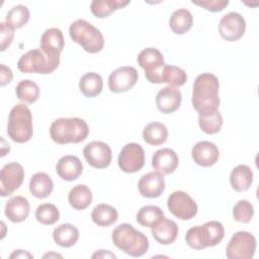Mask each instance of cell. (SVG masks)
Segmentation results:
<instances>
[{
    "label": "cell",
    "instance_id": "2e32d148",
    "mask_svg": "<svg viewBox=\"0 0 259 259\" xmlns=\"http://www.w3.org/2000/svg\"><path fill=\"white\" fill-rule=\"evenodd\" d=\"M39 44L40 50L46 56L53 59H60V55L65 46L63 32L56 27L48 28L41 34Z\"/></svg>",
    "mask_w": 259,
    "mask_h": 259
},
{
    "label": "cell",
    "instance_id": "ffe728a7",
    "mask_svg": "<svg viewBox=\"0 0 259 259\" xmlns=\"http://www.w3.org/2000/svg\"><path fill=\"white\" fill-rule=\"evenodd\" d=\"M179 164L177 154L169 148H164L156 151L152 157L153 168L162 175L172 174Z\"/></svg>",
    "mask_w": 259,
    "mask_h": 259
},
{
    "label": "cell",
    "instance_id": "8992f818",
    "mask_svg": "<svg viewBox=\"0 0 259 259\" xmlns=\"http://www.w3.org/2000/svg\"><path fill=\"white\" fill-rule=\"evenodd\" d=\"M69 34L73 41L80 45L89 54H96L104 47V37L101 31L84 19H77L71 23Z\"/></svg>",
    "mask_w": 259,
    "mask_h": 259
},
{
    "label": "cell",
    "instance_id": "ac0fdd59",
    "mask_svg": "<svg viewBox=\"0 0 259 259\" xmlns=\"http://www.w3.org/2000/svg\"><path fill=\"white\" fill-rule=\"evenodd\" d=\"M191 157L197 165L210 167L219 160L220 151L215 144L208 141H200L192 147Z\"/></svg>",
    "mask_w": 259,
    "mask_h": 259
},
{
    "label": "cell",
    "instance_id": "f546056e",
    "mask_svg": "<svg viewBox=\"0 0 259 259\" xmlns=\"http://www.w3.org/2000/svg\"><path fill=\"white\" fill-rule=\"evenodd\" d=\"M192 14L185 8L175 10L169 18V26L175 34L186 33L192 27Z\"/></svg>",
    "mask_w": 259,
    "mask_h": 259
},
{
    "label": "cell",
    "instance_id": "6da1fadb",
    "mask_svg": "<svg viewBox=\"0 0 259 259\" xmlns=\"http://www.w3.org/2000/svg\"><path fill=\"white\" fill-rule=\"evenodd\" d=\"M220 83L215 75L202 73L198 75L192 86V106L198 115L219 110Z\"/></svg>",
    "mask_w": 259,
    "mask_h": 259
},
{
    "label": "cell",
    "instance_id": "5b68a950",
    "mask_svg": "<svg viewBox=\"0 0 259 259\" xmlns=\"http://www.w3.org/2000/svg\"><path fill=\"white\" fill-rule=\"evenodd\" d=\"M225 236V228L221 222L210 221L202 226L190 228L185 236V241L194 250H202L217 246Z\"/></svg>",
    "mask_w": 259,
    "mask_h": 259
},
{
    "label": "cell",
    "instance_id": "4fadbf2b",
    "mask_svg": "<svg viewBox=\"0 0 259 259\" xmlns=\"http://www.w3.org/2000/svg\"><path fill=\"white\" fill-rule=\"evenodd\" d=\"M83 155L86 162L96 169L108 167L112 159L110 147L101 141H93L87 144L83 149Z\"/></svg>",
    "mask_w": 259,
    "mask_h": 259
},
{
    "label": "cell",
    "instance_id": "ba28073f",
    "mask_svg": "<svg viewBox=\"0 0 259 259\" xmlns=\"http://www.w3.org/2000/svg\"><path fill=\"white\" fill-rule=\"evenodd\" d=\"M256 251V238L249 232L235 233L226 248L229 259H251Z\"/></svg>",
    "mask_w": 259,
    "mask_h": 259
},
{
    "label": "cell",
    "instance_id": "30bf717a",
    "mask_svg": "<svg viewBox=\"0 0 259 259\" xmlns=\"http://www.w3.org/2000/svg\"><path fill=\"white\" fill-rule=\"evenodd\" d=\"M118 167L124 173H136L145 165V152L141 145L128 143L121 149L118 159Z\"/></svg>",
    "mask_w": 259,
    "mask_h": 259
},
{
    "label": "cell",
    "instance_id": "7bdbcfd3",
    "mask_svg": "<svg viewBox=\"0 0 259 259\" xmlns=\"http://www.w3.org/2000/svg\"><path fill=\"white\" fill-rule=\"evenodd\" d=\"M92 258H116V256L108 250H98L92 255Z\"/></svg>",
    "mask_w": 259,
    "mask_h": 259
},
{
    "label": "cell",
    "instance_id": "52a82bcc",
    "mask_svg": "<svg viewBox=\"0 0 259 259\" xmlns=\"http://www.w3.org/2000/svg\"><path fill=\"white\" fill-rule=\"evenodd\" d=\"M60 65V59L46 56L40 49H33L20 57L17 68L22 73L51 74Z\"/></svg>",
    "mask_w": 259,
    "mask_h": 259
},
{
    "label": "cell",
    "instance_id": "484cf974",
    "mask_svg": "<svg viewBox=\"0 0 259 259\" xmlns=\"http://www.w3.org/2000/svg\"><path fill=\"white\" fill-rule=\"evenodd\" d=\"M55 243L62 248H70L74 246L79 239V230L72 224H62L53 232Z\"/></svg>",
    "mask_w": 259,
    "mask_h": 259
},
{
    "label": "cell",
    "instance_id": "d6a6232c",
    "mask_svg": "<svg viewBox=\"0 0 259 259\" xmlns=\"http://www.w3.org/2000/svg\"><path fill=\"white\" fill-rule=\"evenodd\" d=\"M167 138L168 130L159 121L150 122L143 130V139L151 146H160L167 141Z\"/></svg>",
    "mask_w": 259,
    "mask_h": 259
},
{
    "label": "cell",
    "instance_id": "74e56055",
    "mask_svg": "<svg viewBox=\"0 0 259 259\" xmlns=\"http://www.w3.org/2000/svg\"><path fill=\"white\" fill-rule=\"evenodd\" d=\"M35 219L41 225L51 226L59 221L60 211L53 203H42L35 209Z\"/></svg>",
    "mask_w": 259,
    "mask_h": 259
},
{
    "label": "cell",
    "instance_id": "8fae6325",
    "mask_svg": "<svg viewBox=\"0 0 259 259\" xmlns=\"http://www.w3.org/2000/svg\"><path fill=\"white\" fill-rule=\"evenodd\" d=\"M138 64L145 71V76L150 83L156 84L158 75L164 66V57L156 48H146L138 55Z\"/></svg>",
    "mask_w": 259,
    "mask_h": 259
},
{
    "label": "cell",
    "instance_id": "277c9868",
    "mask_svg": "<svg viewBox=\"0 0 259 259\" xmlns=\"http://www.w3.org/2000/svg\"><path fill=\"white\" fill-rule=\"evenodd\" d=\"M7 135L18 144L26 143L32 138V114L24 103H18L11 108L8 116Z\"/></svg>",
    "mask_w": 259,
    "mask_h": 259
},
{
    "label": "cell",
    "instance_id": "60d3db41",
    "mask_svg": "<svg viewBox=\"0 0 259 259\" xmlns=\"http://www.w3.org/2000/svg\"><path fill=\"white\" fill-rule=\"evenodd\" d=\"M194 5L200 6L210 12H219L224 10L228 5V0H202V1H191Z\"/></svg>",
    "mask_w": 259,
    "mask_h": 259
},
{
    "label": "cell",
    "instance_id": "8d00e7d4",
    "mask_svg": "<svg viewBox=\"0 0 259 259\" xmlns=\"http://www.w3.org/2000/svg\"><path fill=\"white\" fill-rule=\"evenodd\" d=\"M224 119L219 110L212 113L198 115V125L200 130L207 135L218 134L221 131Z\"/></svg>",
    "mask_w": 259,
    "mask_h": 259
},
{
    "label": "cell",
    "instance_id": "3957f363",
    "mask_svg": "<svg viewBox=\"0 0 259 259\" xmlns=\"http://www.w3.org/2000/svg\"><path fill=\"white\" fill-rule=\"evenodd\" d=\"M52 140L59 144H78L86 140L89 135L87 122L79 117H60L55 119L50 127Z\"/></svg>",
    "mask_w": 259,
    "mask_h": 259
},
{
    "label": "cell",
    "instance_id": "9a60e30c",
    "mask_svg": "<svg viewBox=\"0 0 259 259\" xmlns=\"http://www.w3.org/2000/svg\"><path fill=\"white\" fill-rule=\"evenodd\" d=\"M139 78L138 71L131 66L117 68L108 77V88L113 93H122L132 89Z\"/></svg>",
    "mask_w": 259,
    "mask_h": 259
},
{
    "label": "cell",
    "instance_id": "1f68e13d",
    "mask_svg": "<svg viewBox=\"0 0 259 259\" xmlns=\"http://www.w3.org/2000/svg\"><path fill=\"white\" fill-rule=\"evenodd\" d=\"M130 2V0H93L90 10L97 18H105L115 10L125 7Z\"/></svg>",
    "mask_w": 259,
    "mask_h": 259
},
{
    "label": "cell",
    "instance_id": "4dcf8cb0",
    "mask_svg": "<svg viewBox=\"0 0 259 259\" xmlns=\"http://www.w3.org/2000/svg\"><path fill=\"white\" fill-rule=\"evenodd\" d=\"M91 219L99 227H109L117 221L118 213L115 207L106 203H100L92 209Z\"/></svg>",
    "mask_w": 259,
    "mask_h": 259
},
{
    "label": "cell",
    "instance_id": "603a6c76",
    "mask_svg": "<svg viewBox=\"0 0 259 259\" xmlns=\"http://www.w3.org/2000/svg\"><path fill=\"white\" fill-rule=\"evenodd\" d=\"M29 202L27 198L21 195L11 197L5 204V215L12 223H21L29 214Z\"/></svg>",
    "mask_w": 259,
    "mask_h": 259
},
{
    "label": "cell",
    "instance_id": "7a4b0ae2",
    "mask_svg": "<svg viewBox=\"0 0 259 259\" xmlns=\"http://www.w3.org/2000/svg\"><path fill=\"white\" fill-rule=\"evenodd\" d=\"M111 240L115 247L132 257H141L149 249V240L146 235L126 223L115 227Z\"/></svg>",
    "mask_w": 259,
    "mask_h": 259
},
{
    "label": "cell",
    "instance_id": "7402d4cb",
    "mask_svg": "<svg viewBox=\"0 0 259 259\" xmlns=\"http://www.w3.org/2000/svg\"><path fill=\"white\" fill-rule=\"evenodd\" d=\"M178 226L170 219L163 218L157 225L151 228L154 239L161 245H170L177 239Z\"/></svg>",
    "mask_w": 259,
    "mask_h": 259
},
{
    "label": "cell",
    "instance_id": "d4e9b609",
    "mask_svg": "<svg viewBox=\"0 0 259 259\" xmlns=\"http://www.w3.org/2000/svg\"><path fill=\"white\" fill-rule=\"evenodd\" d=\"M253 171L247 165L236 166L230 175V183L234 190L238 192L246 191L253 182Z\"/></svg>",
    "mask_w": 259,
    "mask_h": 259
},
{
    "label": "cell",
    "instance_id": "44dd1931",
    "mask_svg": "<svg viewBox=\"0 0 259 259\" xmlns=\"http://www.w3.org/2000/svg\"><path fill=\"white\" fill-rule=\"evenodd\" d=\"M56 171L63 180L74 181L82 174L83 164L77 156L66 155L59 159Z\"/></svg>",
    "mask_w": 259,
    "mask_h": 259
},
{
    "label": "cell",
    "instance_id": "4316f807",
    "mask_svg": "<svg viewBox=\"0 0 259 259\" xmlns=\"http://www.w3.org/2000/svg\"><path fill=\"white\" fill-rule=\"evenodd\" d=\"M186 81L187 75L183 69L176 66L164 64L158 76L157 84L166 83L168 84V86L178 88L180 86H183L186 83Z\"/></svg>",
    "mask_w": 259,
    "mask_h": 259
},
{
    "label": "cell",
    "instance_id": "5bb4252c",
    "mask_svg": "<svg viewBox=\"0 0 259 259\" xmlns=\"http://www.w3.org/2000/svg\"><path fill=\"white\" fill-rule=\"evenodd\" d=\"M246 21L238 12H229L225 14L219 23L221 36L227 41L239 40L245 33Z\"/></svg>",
    "mask_w": 259,
    "mask_h": 259
},
{
    "label": "cell",
    "instance_id": "7c38bea8",
    "mask_svg": "<svg viewBox=\"0 0 259 259\" xmlns=\"http://www.w3.org/2000/svg\"><path fill=\"white\" fill-rule=\"evenodd\" d=\"M24 180L23 167L16 162L5 164L0 171V194L1 196L11 195L20 187Z\"/></svg>",
    "mask_w": 259,
    "mask_h": 259
},
{
    "label": "cell",
    "instance_id": "f1b7e54d",
    "mask_svg": "<svg viewBox=\"0 0 259 259\" xmlns=\"http://www.w3.org/2000/svg\"><path fill=\"white\" fill-rule=\"evenodd\" d=\"M103 88L102 77L95 72L84 74L79 80V89L81 93L89 98L99 95Z\"/></svg>",
    "mask_w": 259,
    "mask_h": 259
},
{
    "label": "cell",
    "instance_id": "d590c367",
    "mask_svg": "<svg viewBox=\"0 0 259 259\" xmlns=\"http://www.w3.org/2000/svg\"><path fill=\"white\" fill-rule=\"evenodd\" d=\"M30 17L28 8L25 5H15L6 14L5 22L13 29H18L24 26Z\"/></svg>",
    "mask_w": 259,
    "mask_h": 259
},
{
    "label": "cell",
    "instance_id": "83f0119b",
    "mask_svg": "<svg viewBox=\"0 0 259 259\" xmlns=\"http://www.w3.org/2000/svg\"><path fill=\"white\" fill-rule=\"evenodd\" d=\"M92 198V191L85 184H78L74 186L68 194L70 205L77 210H83L87 208L91 204Z\"/></svg>",
    "mask_w": 259,
    "mask_h": 259
},
{
    "label": "cell",
    "instance_id": "b9f144b4",
    "mask_svg": "<svg viewBox=\"0 0 259 259\" xmlns=\"http://www.w3.org/2000/svg\"><path fill=\"white\" fill-rule=\"evenodd\" d=\"M13 73L11 69L4 64L0 65V85L3 87L12 81Z\"/></svg>",
    "mask_w": 259,
    "mask_h": 259
},
{
    "label": "cell",
    "instance_id": "e0dca14e",
    "mask_svg": "<svg viewBox=\"0 0 259 259\" xmlns=\"http://www.w3.org/2000/svg\"><path fill=\"white\" fill-rule=\"evenodd\" d=\"M140 194L147 198L159 197L165 189L164 176L157 172L152 171L143 175L138 183Z\"/></svg>",
    "mask_w": 259,
    "mask_h": 259
},
{
    "label": "cell",
    "instance_id": "f6af8a7d",
    "mask_svg": "<svg viewBox=\"0 0 259 259\" xmlns=\"http://www.w3.org/2000/svg\"><path fill=\"white\" fill-rule=\"evenodd\" d=\"M51 256H57V257H62L61 255H59V254H46L45 256H44V258H46V257H51Z\"/></svg>",
    "mask_w": 259,
    "mask_h": 259
},
{
    "label": "cell",
    "instance_id": "cb8c5ba5",
    "mask_svg": "<svg viewBox=\"0 0 259 259\" xmlns=\"http://www.w3.org/2000/svg\"><path fill=\"white\" fill-rule=\"evenodd\" d=\"M54 183L52 178L45 172L33 174L29 180V191L35 198L42 199L53 192Z\"/></svg>",
    "mask_w": 259,
    "mask_h": 259
},
{
    "label": "cell",
    "instance_id": "d6986e66",
    "mask_svg": "<svg viewBox=\"0 0 259 259\" xmlns=\"http://www.w3.org/2000/svg\"><path fill=\"white\" fill-rule=\"evenodd\" d=\"M182 95L178 88L166 86L156 95V105L159 111L165 114L176 111L181 104Z\"/></svg>",
    "mask_w": 259,
    "mask_h": 259
},
{
    "label": "cell",
    "instance_id": "ee69618b",
    "mask_svg": "<svg viewBox=\"0 0 259 259\" xmlns=\"http://www.w3.org/2000/svg\"><path fill=\"white\" fill-rule=\"evenodd\" d=\"M9 257L11 259L12 258H33V256L25 250H15Z\"/></svg>",
    "mask_w": 259,
    "mask_h": 259
},
{
    "label": "cell",
    "instance_id": "ab89813d",
    "mask_svg": "<svg viewBox=\"0 0 259 259\" xmlns=\"http://www.w3.org/2000/svg\"><path fill=\"white\" fill-rule=\"evenodd\" d=\"M14 37V29L6 22L0 23V51L4 52L12 42Z\"/></svg>",
    "mask_w": 259,
    "mask_h": 259
},
{
    "label": "cell",
    "instance_id": "f35d334b",
    "mask_svg": "<svg viewBox=\"0 0 259 259\" xmlns=\"http://www.w3.org/2000/svg\"><path fill=\"white\" fill-rule=\"evenodd\" d=\"M254 215V207L252 203L246 199L239 200L233 207V218L235 221L243 224L251 222Z\"/></svg>",
    "mask_w": 259,
    "mask_h": 259
},
{
    "label": "cell",
    "instance_id": "9c48e42d",
    "mask_svg": "<svg viewBox=\"0 0 259 259\" xmlns=\"http://www.w3.org/2000/svg\"><path fill=\"white\" fill-rule=\"evenodd\" d=\"M169 211L178 220L188 221L197 213V204L192 197L182 190L172 192L167 199Z\"/></svg>",
    "mask_w": 259,
    "mask_h": 259
},
{
    "label": "cell",
    "instance_id": "836d02e7",
    "mask_svg": "<svg viewBox=\"0 0 259 259\" xmlns=\"http://www.w3.org/2000/svg\"><path fill=\"white\" fill-rule=\"evenodd\" d=\"M164 218L163 210L157 205H145L137 212V222L147 228H153Z\"/></svg>",
    "mask_w": 259,
    "mask_h": 259
},
{
    "label": "cell",
    "instance_id": "e575fe53",
    "mask_svg": "<svg viewBox=\"0 0 259 259\" xmlns=\"http://www.w3.org/2000/svg\"><path fill=\"white\" fill-rule=\"evenodd\" d=\"M15 93L20 101L31 104L39 98L40 91L38 85L35 82L29 79H25L16 85Z\"/></svg>",
    "mask_w": 259,
    "mask_h": 259
}]
</instances>
